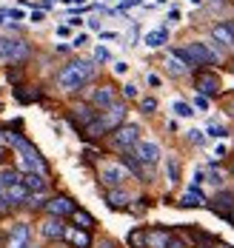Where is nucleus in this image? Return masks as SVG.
<instances>
[{
  "label": "nucleus",
  "mask_w": 234,
  "mask_h": 248,
  "mask_svg": "<svg viewBox=\"0 0 234 248\" xmlns=\"http://www.w3.org/2000/svg\"><path fill=\"white\" fill-rule=\"evenodd\" d=\"M109 57H111V54H109V49H106V46H97V49H94V60H100V63H106Z\"/></svg>",
  "instance_id": "nucleus-31"
},
{
  "label": "nucleus",
  "mask_w": 234,
  "mask_h": 248,
  "mask_svg": "<svg viewBox=\"0 0 234 248\" xmlns=\"http://www.w3.org/2000/svg\"><path fill=\"white\" fill-rule=\"evenodd\" d=\"M83 43H89V34H78V37L72 40V46H83Z\"/></svg>",
  "instance_id": "nucleus-35"
},
{
  "label": "nucleus",
  "mask_w": 234,
  "mask_h": 248,
  "mask_svg": "<svg viewBox=\"0 0 234 248\" xmlns=\"http://www.w3.org/2000/svg\"><path fill=\"white\" fill-rule=\"evenodd\" d=\"M137 143H140V125L137 123H129V125H120V128H117V134H114V146H117V149L129 151V149H134Z\"/></svg>",
  "instance_id": "nucleus-4"
},
{
  "label": "nucleus",
  "mask_w": 234,
  "mask_h": 248,
  "mask_svg": "<svg viewBox=\"0 0 234 248\" xmlns=\"http://www.w3.org/2000/svg\"><path fill=\"white\" fill-rule=\"evenodd\" d=\"M23 188H26L29 194H43V191H46V180H43V174L26 171L23 174Z\"/></svg>",
  "instance_id": "nucleus-13"
},
{
  "label": "nucleus",
  "mask_w": 234,
  "mask_h": 248,
  "mask_svg": "<svg viewBox=\"0 0 234 248\" xmlns=\"http://www.w3.org/2000/svg\"><path fill=\"white\" fill-rule=\"evenodd\" d=\"M0 140H3V134H0Z\"/></svg>",
  "instance_id": "nucleus-45"
},
{
  "label": "nucleus",
  "mask_w": 234,
  "mask_h": 248,
  "mask_svg": "<svg viewBox=\"0 0 234 248\" xmlns=\"http://www.w3.org/2000/svg\"><path fill=\"white\" fill-rule=\"evenodd\" d=\"M92 103L97 106V108H109V106H114L117 100H114V89H109V86H103V89H97L94 94H92Z\"/></svg>",
  "instance_id": "nucleus-14"
},
{
  "label": "nucleus",
  "mask_w": 234,
  "mask_h": 248,
  "mask_svg": "<svg viewBox=\"0 0 234 248\" xmlns=\"http://www.w3.org/2000/svg\"><path fill=\"white\" fill-rule=\"evenodd\" d=\"M191 3H194V6H200V3H203V0H191Z\"/></svg>",
  "instance_id": "nucleus-42"
},
{
  "label": "nucleus",
  "mask_w": 234,
  "mask_h": 248,
  "mask_svg": "<svg viewBox=\"0 0 234 248\" xmlns=\"http://www.w3.org/2000/svg\"><path fill=\"white\" fill-rule=\"evenodd\" d=\"M40 231H43V237H46V240H63L69 228L63 225V220H60V217H49L46 223L40 225Z\"/></svg>",
  "instance_id": "nucleus-10"
},
{
  "label": "nucleus",
  "mask_w": 234,
  "mask_h": 248,
  "mask_svg": "<svg viewBox=\"0 0 234 248\" xmlns=\"http://www.w3.org/2000/svg\"><path fill=\"white\" fill-rule=\"evenodd\" d=\"M211 40L220 46H234V26L232 23H220L211 29Z\"/></svg>",
  "instance_id": "nucleus-12"
},
{
  "label": "nucleus",
  "mask_w": 234,
  "mask_h": 248,
  "mask_svg": "<svg viewBox=\"0 0 234 248\" xmlns=\"http://www.w3.org/2000/svg\"><path fill=\"white\" fill-rule=\"evenodd\" d=\"M46 211L52 214V217H66V214H75V202L69 197H54L46 202Z\"/></svg>",
  "instance_id": "nucleus-11"
},
{
  "label": "nucleus",
  "mask_w": 234,
  "mask_h": 248,
  "mask_svg": "<svg viewBox=\"0 0 234 248\" xmlns=\"http://www.w3.org/2000/svg\"><path fill=\"white\" fill-rule=\"evenodd\" d=\"M72 217H75V223H78V228H86V231H89V228L94 225V220H92V214H86V211H80V208H75V214H72Z\"/></svg>",
  "instance_id": "nucleus-26"
},
{
  "label": "nucleus",
  "mask_w": 234,
  "mask_h": 248,
  "mask_svg": "<svg viewBox=\"0 0 234 248\" xmlns=\"http://www.w3.org/2000/svg\"><path fill=\"white\" fill-rule=\"evenodd\" d=\"M166 174H169V183H172V186L180 180V163H177L174 157H169V163H166Z\"/></svg>",
  "instance_id": "nucleus-25"
},
{
  "label": "nucleus",
  "mask_w": 234,
  "mask_h": 248,
  "mask_svg": "<svg viewBox=\"0 0 234 248\" xmlns=\"http://www.w3.org/2000/svg\"><path fill=\"white\" fill-rule=\"evenodd\" d=\"M126 120V106L123 103H114V106H109L106 108V114L100 117V123L106 125V131H111V128H120Z\"/></svg>",
  "instance_id": "nucleus-7"
},
{
  "label": "nucleus",
  "mask_w": 234,
  "mask_h": 248,
  "mask_svg": "<svg viewBox=\"0 0 234 248\" xmlns=\"http://www.w3.org/2000/svg\"><path fill=\"white\" fill-rule=\"evenodd\" d=\"M123 94H126L129 100H134V97H137V86H134V83H129V86L123 89Z\"/></svg>",
  "instance_id": "nucleus-33"
},
{
  "label": "nucleus",
  "mask_w": 234,
  "mask_h": 248,
  "mask_svg": "<svg viewBox=\"0 0 234 248\" xmlns=\"http://www.w3.org/2000/svg\"><path fill=\"white\" fill-rule=\"evenodd\" d=\"M232 171H234V166H232Z\"/></svg>",
  "instance_id": "nucleus-46"
},
{
  "label": "nucleus",
  "mask_w": 234,
  "mask_h": 248,
  "mask_svg": "<svg viewBox=\"0 0 234 248\" xmlns=\"http://www.w3.org/2000/svg\"><path fill=\"white\" fill-rule=\"evenodd\" d=\"M0 57L3 60H26L29 46L23 40H0Z\"/></svg>",
  "instance_id": "nucleus-5"
},
{
  "label": "nucleus",
  "mask_w": 234,
  "mask_h": 248,
  "mask_svg": "<svg viewBox=\"0 0 234 248\" xmlns=\"http://www.w3.org/2000/svg\"><path fill=\"white\" fill-rule=\"evenodd\" d=\"M229 220H232V225H234V211H232V214H229Z\"/></svg>",
  "instance_id": "nucleus-41"
},
{
  "label": "nucleus",
  "mask_w": 234,
  "mask_h": 248,
  "mask_svg": "<svg viewBox=\"0 0 234 248\" xmlns=\"http://www.w3.org/2000/svg\"><path fill=\"white\" fill-rule=\"evenodd\" d=\"M126 72H129V63L117 60V63H114V75H126Z\"/></svg>",
  "instance_id": "nucleus-32"
},
{
  "label": "nucleus",
  "mask_w": 234,
  "mask_h": 248,
  "mask_svg": "<svg viewBox=\"0 0 234 248\" xmlns=\"http://www.w3.org/2000/svg\"><path fill=\"white\" fill-rule=\"evenodd\" d=\"M134 157H137L143 166H157L160 157H163V151H160V146H157L155 140H140V143L134 146Z\"/></svg>",
  "instance_id": "nucleus-3"
},
{
  "label": "nucleus",
  "mask_w": 234,
  "mask_h": 248,
  "mask_svg": "<svg viewBox=\"0 0 234 248\" xmlns=\"http://www.w3.org/2000/svg\"><path fill=\"white\" fill-rule=\"evenodd\" d=\"M166 40H169V31H166V29H155V31H149V34H146V40H143V43H146L149 49H160Z\"/></svg>",
  "instance_id": "nucleus-21"
},
{
  "label": "nucleus",
  "mask_w": 234,
  "mask_h": 248,
  "mask_svg": "<svg viewBox=\"0 0 234 248\" xmlns=\"http://www.w3.org/2000/svg\"><path fill=\"white\" fill-rule=\"evenodd\" d=\"M232 69H234V60H232Z\"/></svg>",
  "instance_id": "nucleus-44"
},
{
  "label": "nucleus",
  "mask_w": 234,
  "mask_h": 248,
  "mask_svg": "<svg viewBox=\"0 0 234 248\" xmlns=\"http://www.w3.org/2000/svg\"><path fill=\"white\" fill-rule=\"evenodd\" d=\"M92 77H94V66H92L89 60H75V63H69V66L57 75V86L66 89V92H75L83 83H89Z\"/></svg>",
  "instance_id": "nucleus-1"
},
{
  "label": "nucleus",
  "mask_w": 234,
  "mask_h": 248,
  "mask_svg": "<svg viewBox=\"0 0 234 248\" xmlns=\"http://www.w3.org/2000/svg\"><path fill=\"white\" fill-rule=\"evenodd\" d=\"M194 106H197V108H208V97H203V94H197V100H194Z\"/></svg>",
  "instance_id": "nucleus-34"
},
{
  "label": "nucleus",
  "mask_w": 234,
  "mask_h": 248,
  "mask_svg": "<svg viewBox=\"0 0 234 248\" xmlns=\"http://www.w3.org/2000/svg\"><path fill=\"white\" fill-rule=\"evenodd\" d=\"M66 240H69L75 248H89L92 246V237H89L86 228H69V231H66Z\"/></svg>",
  "instance_id": "nucleus-15"
},
{
  "label": "nucleus",
  "mask_w": 234,
  "mask_h": 248,
  "mask_svg": "<svg viewBox=\"0 0 234 248\" xmlns=\"http://www.w3.org/2000/svg\"><path fill=\"white\" fill-rule=\"evenodd\" d=\"M146 243H149V248H166L172 243V234L169 231H149L146 234Z\"/></svg>",
  "instance_id": "nucleus-18"
},
{
  "label": "nucleus",
  "mask_w": 234,
  "mask_h": 248,
  "mask_svg": "<svg viewBox=\"0 0 234 248\" xmlns=\"http://www.w3.org/2000/svg\"><path fill=\"white\" fill-rule=\"evenodd\" d=\"M169 20L177 23V20H180V12H177V9H169Z\"/></svg>",
  "instance_id": "nucleus-37"
},
{
  "label": "nucleus",
  "mask_w": 234,
  "mask_h": 248,
  "mask_svg": "<svg viewBox=\"0 0 234 248\" xmlns=\"http://www.w3.org/2000/svg\"><path fill=\"white\" fill-rule=\"evenodd\" d=\"M172 111H174L177 117H191V114H194V108H191L188 103H183V100H174V103H172Z\"/></svg>",
  "instance_id": "nucleus-27"
},
{
  "label": "nucleus",
  "mask_w": 234,
  "mask_h": 248,
  "mask_svg": "<svg viewBox=\"0 0 234 248\" xmlns=\"http://www.w3.org/2000/svg\"><path fill=\"white\" fill-rule=\"evenodd\" d=\"M140 108H143V114H152V111L157 108V100L155 97H143L140 100Z\"/></svg>",
  "instance_id": "nucleus-28"
},
{
  "label": "nucleus",
  "mask_w": 234,
  "mask_h": 248,
  "mask_svg": "<svg viewBox=\"0 0 234 248\" xmlns=\"http://www.w3.org/2000/svg\"><path fill=\"white\" fill-rule=\"evenodd\" d=\"M106 202H109L111 208H126V205H129V194L120 191V188H109V191H106Z\"/></svg>",
  "instance_id": "nucleus-17"
},
{
  "label": "nucleus",
  "mask_w": 234,
  "mask_h": 248,
  "mask_svg": "<svg viewBox=\"0 0 234 248\" xmlns=\"http://www.w3.org/2000/svg\"><path fill=\"white\" fill-rule=\"evenodd\" d=\"M20 166H23L26 171H34V174H43V171H46V163H43V157H40L34 149L20 151Z\"/></svg>",
  "instance_id": "nucleus-9"
},
{
  "label": "nucleus",
  "mask_w": 234,
  "mask_h": 248,
  "mask_svg": "<svg viewBox=\"0 0 234 248\" xmlns=\"http://www.w3.org/2000/svg\"><path fill=\"white\" fill-rule=\"evenodd\" d=\"M9 248H29L31 246V228L26 223H17L12 228V234H9Z\"/></svg>",
  "instance_id": "nucleus-8"
},
{
  "label": "nucleus",
  "mask_w": 234,
  "mask_h": 248,
  "mask_svg": "<svg viewBox=\"0 0 234 248\" xmlns=\"http://www.w3.org/2000/svg\"><path fill=\"white\" fill-rule=\"evenodd\" d=\"M0 23H3V15H0Z\"/></svg>",
  "instance_id": "nucleus-43"
},
{
  "label": "nucleus",
  "mask_w": 234,
  "mask_h": 248,
  "mask_svg": "<svg viewBox=\"0 0 234 248\" xmlns=\"http://www.w3.org/2000/svg\"><path fill=\"white\" fill-rule=\"evenodd\" d=\"M166 248H186V243H183V240H174V237H172V243H169Z\"/></svg>",
  "instance_id": "nucleus-38"
},
{
  "label": "nucleus",
  "mask_w": 234,
  "mask_h": 248,
  "mask_svg": "<svg viewBox=\"0 0 234 248\" xmlns=\"http://www.w3.org/2000/svg\"><path fill=\"white\" fill-rule=\"evenodd\" d=\"M23 183V174L15 171V169H6V171H0V186L9 191V188H15V186H20Z\"/></svg>",
  "instance_id": "nucleus-19"
},
{
  "label": "nucleus",
  "mask_w": 234,
  "mask_h": 248,
  "mask_svg": "<svg viewBox=\"0 0 234 248\" xmlns=\"http://www.w3.org/2000/svg\"><path fill=\"white\" fill-rule=\"evenodd\" d=\"M194 89L203 97H211V94L220 92V80H217V75H211V72H200V75L194 77Z\"/></svg>",
  "instance_id": "nucleus-6"
},
{
  "label": "nucleus",
  "mask_w": 234,
  "mask_h": 248,
  "mask_svg": "<svg viewBox=\"0 0 234 248\" xmlns=\"http://www.w3.org/2000/svg\"><path fill=\"white\" fill-rule=\"evenodd\" d=\"M208 200L203 197V191H200V188H194V186H191V188H188V191H186V194H183L180 197V205H186V208H194V205H206Z\"/></svg>",
  "instance_id": "nucleus-16"
},
{
  "label": "nucleus",
  "mask_w": 234,
  "mask_h": 248,
  "mask_svg": "<svg viewBox=\"0 0 234 248\" xmlns=\"http://www.w3.org/2000/svg\"><path fill=\"white\" fill-rule=\"evenodd\" d=\"M146 80H149V86H160V77H157V75H149Z\"/></svg>",
  "instance_id": "nucleus-39"
},
{
  "label": "nucleus",
  "mask_w": 234,
  "mask_h": 248,
  "mask_svg": "<svg viewBox=\"0 0 234 248\" xmlns=\"http://www.w3.org/2000/svg\"><path fill=\"white\" fill-rule=\"evenodd\" d=\"M94 117H97V114L92 111V106H78V108H75V114H72V120H75V123H83V128L92 123Z\"/></svg>",
  "instance_id": "nucleus-23"
},
{
  "label": "nucleus",
  "mask_w": 234,
  "mask_h": 248,
  "mask_svg": "<svg viewBox=\"0 0 234 248\" xmlns=\"http://www.w3.org/2000/svg\"><path fill=\"white\" fill-rule=\"evenodd\" d=\"M208 134H211V137H220V140H223V137H226V134H229V131H226V128H223V125L211 123V125H208Z\"/></svg>",
  "instance_id": "nucleus-30"
},
{
  "label": "nucleus",
  "mask_w": 234,
  "mask_h": 248,
  "mask_svg": "<svg viewBox=\"0 0 234 248\" xmlns=\"http://www.w3.org/2000/svg\"><path fill=\"white\" fill-rule=\"evenodd\" d=\"M3 157H6V149H3V146H0V160H3Z\"/></svg>",
  "instance_id": "nucleus-40"
},
{
  "label": "nucleus",
  "mask_w": 234,
  "mask_h": 248,
  "mask_svg": "<svg viewBox=\"0 0 234 248\" xmlns=\"http://www.w3.org/2000/svg\"><path fill=\"white\" fill-rule=\"evenodd\" d=\"M232 205H234V194H232V191H223V194H217V200L211 202V208H214L217 214H226Z\"/></svg>",
  "instance_id": "nucleus-22"
},
{
  "label": "nucleus",
  "mask_w": 234,
  "mask_h": 248,
  "mask_svg": "<svg viewBox=\"0 0 234 248\" xmlns=\"http://www.w3.org/2000/svg\"><path fill=\"white\" fill-rule=\"evenodd\" d=\"M188 140H191V143H197V146H203V143H206V134H203V131H197V128H191V131H188Z\"/></svg>",
  "instance_id": "nucleus-29"
},
{
  "label": "nucleus",
  "mask_w": 234,
  "mask_h": 248,
  "mask_svg": "<svg viewBox=\"0 0 234 248\" xmlns=\"http://www.w3.org/2000/svg\"><path fill=\"white\" fill-rule=\"evenodd\" d=\"M6 15H9V17H15V20H20V17H23V12H20V9H9Z\"/></svg>",
  "instance_id": "nucleus-36"
},
{
  "label": "nucleus",
  "mask_w": 234,
  "mask_h": 248,
  "mask_svg": "<svg viewBox=\"0 0 234 248\" xmlns=\"http://www.w3.org/2000/svg\"><path fill=\"white\" fill-rule=\"evenodd\" d=\"M166 69H169V75H174V77H183L188 72V66L183 63L177 54H172V51H169V57H166Z\"/></svg>",
  "instance_id": "nucleus-20"
},
{
  "label": "nucleus",
  "mask_w": 234,
  "mask_h": 248,
  "mask_svg": "<svg viewBox=\"0 0 234 248\" xmlns=\"http://www.w3.org/2000/svg\"><path fill=\"white\" fill-rule=\"evenodd\" d=\"M100 180H103L109 188H120L129 180V171H126L123 163H106L103 169H100Z\"/></svg>",
  "instance_id": "nucleus-2"
},
{
  "label": "nucleus",
  "mask_w": 234,
  "mask_h": 248,
  "mask_svg": "<svg viewBox=\"0 0 234 248\" xmlns=\"http://www.w3.org/2000/svg\"><path fill=\"white\" fill-rule=\"evenodd\" d=\"M123 166H126L134 177H143V163H140L134 154H126V157H123Z\"/></svg>",
  "instance_id": "nucleus-24"
}]
</instances>
